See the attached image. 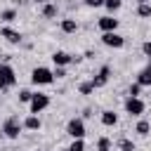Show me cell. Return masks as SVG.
Returning <instances> with one entry per match:
<instances>
[{
    "mask_svg": "<svg viewBox=\"0 0 151 151\" xmlns=\"http://www.w3.org/2000/svg\"><path fill=\"white\" fill-rule=\"evenodd\" d=\"M120 151H134V144L130 139H120Z\"/></svg>",
    "mask_w": 151,
    "mask_h": 151,
    "instance_id": "obj_24",
    "label": "cell"
},
{
    "mask_svg": "<svg viewBox=\"0 0 151 151\" xmlns=\"http://www.w3.org/2000/svg\"><path fill=\"white\" fill-rule=\"evenodd\" d=\"M31 97H33L31 90H21V92H19V101H31Z\"/></svg>",
    "mask_w": 151,
    "mask_h": 151,
    "instance_id": "obj_25",
    "label": "cell"
},
{
    "mask_svg": "<svg viewBox=\"0 0 151 151\" xmlns=\"http://www.w3.org/2000/svg\"><path fill=\"white\" fill-rule=\"evenodd\" d=\"M139 92H142V85H139V83L130 85V97H139Z\"/></svg>",
    "mask_w": 151,
    "mask_h": 151,
    "instance_id": "obj_26",
    "label": "cell"
},
{
    "mask_svg": "<svg viewBox=\"0 0 151 151\" xmlns=\"http://www.w3.org/2000/svg\"><path fill=\"white\" fill-rule=\"evenodd\" d=\"M24 127H26V130H40V118H38L35 113H31V116L24 120Z\"/></svg>",
    "mask_w": 151,
    "mask_h": 151,
    "instance_id": "obj_14",
    "label": "cell"
},
{
    "mask_svg": "<svg viewBox=\"0 0 151 151\" xmlns=\"http://www.w3.org/2000/svg\"><path fill=\"white\" fill-rule=\"evenodd\" d=\"M52 61H54V66H66V64H71V61H73V57H71L68 52L57 50V52L52 54Z\"/></svg>",
    "mask_w": 151,
    "mask_h": 151,
    "instance_id": "obj_10",
    "label": "cell"
},
{
    "mask_svg": "<svg viewBox=\"0 0 151 151\" xmlns=\"http://www.w3.org/2000/svg\"><path fill=\"white\" fill-rule=\"evenodd\" d=\"M61 31L64 33H76L78 31V21L76 19H64L61 21Z\"/></svg>",
    "mask_w": 151,
    "mask_h": 151,
    "instance_id": "obj_15",
    "label": "cell"
},
{
    "mask_svg": "<svg viewBox=\"0 0 151 151\" xmlns=\"http://www.w3.org/2000/svg\"><path fill=\"white\" fill-rule=\"evenodd\" d=\"M42 17H45V19H54V17H57V5H47V2H45Z\"/></svg>",
    "mask_w": 151,
    "mask_h": 151,
    "instance_id": "obj_17",
    "label": "cell"
},
{
    "mask_svg": "<svg viewBox=\"0 0 151 151\" xmlns=\"http://www.w3.org/2000/svg\"><path fill=\"white\" fill-rule=\"evenodd\" d=\"M99 28H101L104 33L116 31V28H118V19H113V17H101V19H99Z\"/></svg>",
    "mask_w": 151,
    "mask_h": 151,
    "instance_id": "obj_11",
    "label": "cell"
},
{
    "mask_svg": "<svg viewBox=\"0 0 151 151\" xmlns=\"http://www.w3.org/2000/svg\"><path fill=\"white\" fill-rule=\"evenodd\" d=\"M66 132L73 139H83L85 137V123H83V118H71L68 125H66Z\"/></svg>",
    "mask_w": 151,
    "mask_h": 151,
    "instance_id": "obj_4",
    "label": "cell"
},
{
    "mask_svg": "<svg viewBox=\"0 0 151 151\" xmlns=\"http://www.w3.org/2000/svg\"><path fill=\"white\" fill-rule=\"evenodd\" d=\"M0 35H2L7 42H12V45H19V42H21V33H19V31H14V28H9V26L0 28Z\"/></svg>",
    "mask_w": 151,
    "mask_h": 151,
    "instance_id": "obj_8",
    "label": "cell"
},
{
    "mask_svg": "<svg viewBox=\"0 0 151 151\" xmlns=\"http://www.w3.org/2000/svg\"><path fill=\"white\" fill-rule=\"evenodd\" d=\"M139 2H149V0H139Z\"/></svg>",
    "mask_w": 151,
    "mask_h": 151,
    "instance_id": "obj_31",
    "label": "cell"
},
{
    "mask_svg": "<svg viewBox=\"0 0 151 151\" xmlns=\"http://www.w3.org/2000/svg\"><path fill=\"white\" fill-rule=\"evenodd\" d=\"M97 151H111V139H109V137H99Z\"/></svg>",
    "mask_w": 151,
    "mask_h": 151,
    "instance_id": "obj_20",
    "label": "cell"
},
{
    "mask_svg": "<svg viewBox=\"0 0 151 151\" xmlns=\"http://www.w3.org/2000/svg\"><path fill=\"white\" fill-rule=\"evenodd\" d=\"M78 90H80V94H92L97 87H94V83L90 80V83H80V87H78Z\"/></svg>",
    "mask_w": 151,
    "mask_h": 151,
    "instance_id": "obj_21",
    "label": "cell"
},
{
    "mask_svg": "<svg viewBox=\"0 0 151 151\" xmlns=\"http://www.w3.org/2000/svg\"><path fill=\"white\" fill-rule=\"evenodd\" d=\"M137 83L142 85V87H149L151 85V68L146 66L144 71H139V76H137Z\"/></svg>",
    "mask_w": 151,
    "mask_h": 151,
    "instance_id": "obj_12",
    "label": "cell"
},
{
    "mask_svg": "<svg viewBox=\"0 0 151 151\" xmlns=\"http://www.w3.org/2000/svg\"><path fill=\"white\" fill-rule=\"evenodd\" d=\"M149 68H151V61H149Z\"/></svg>",
    "mask_w": 151,
    "mask_h": 151,
    "instance_id": "obj_32",
    "label": "cell"
},
{
    "mask_svg": "<svg viewBox=\"0 0 151 151\" xmlns=\"http://www.w3.org/2000/svg\"><path fill=\"white\" fill-rule=\"evenodd\" d=\"M64 151H71V149H64Z\"/></svg>",
    "mask_w": 151,
    "mask_h": 151,
    "instance_id": "obj_33",
    "label": "cell"
},
{
    "mask_svg": "<svg viewBox=\"0 0 151 151\" xmlns=\"http://www.w3.org/2000/svg\"><path fill=\"white\" fill-rule=\"evenodd\" d=\"M137 14H139V17H144V19H146V17H151V5H149V2H139Z\"/></svg>",
    "mask_w": 151,
    "mask_h": 151,
    "instance_id": "obj_19",
    "label": "cell"
},
{
    "mask_svg": "<svg viewBox=\"0 0 151 151\" xmlns=\"http://www.w3.org/2000/svg\"><path fill=\"white\" fill-rule=\"evenodd\" d=\"M85 5H87V7H101L104 0H85Z\"/></svg>",
    "mask_w": 151,
    "mask_h": 151,
    "instance_id": "obj_27",
    "label": "cell"
},
{
    "mask_svg": "<svg viewBox=\"0 0 151 151\" xmlns=\"http://www.w3.org/2000/svg\"><path fill=\"white\" fill-rule=\"evenodd\" d=\"M104 7L109 12H116V9H120V0H104Z\"/></svg>",
    "mask_w": 151,
    "mask_h": 151,
    "instance_id": "obj_22",
    "label": "cell"
},
{
    "mask_svg": "<svg viewBox=\"0 0 151 151\" xmlns=\"http://www.w3.org/2000/svg\"><path fill=\"white\" fill-rule=\"evenodd\" d=\"M21 127H24V123H21L17 116H9V118L2 123V132H5V137H9V139H17L19 132H21Z\"/></svg>",
    "mask_w": 151,
    "mask_h": 151,
    "instance_id": "obj_2",
    "label": "cell"
},
{
    "mask_svg": "<svg viewBox=\"0 0 151 151\" xmlns=\"http://www.w3.org/2000/svg\"><path fill=\"white\" fill-rule=\"evenodd\" d=\"M64 76H66L64 66H57V68H54V78H64Z\"/></svg>",
    "mask_w": 151,
    "mask_h": 151,
    "instance_id": "obj_29",
    "label": "cell"
},
{
    "mask_svg": "<svg viewBox=\"0 0 151 151\" xmlns=\"http://www.w3.org/2000/svg\"><path fill=\"white\" fill-rule=\"evenodd\" d=\"M101 123H104L106 127H113V125L118 123V116H116L113 111H104V113H101Z\"/></svg>",
    "mask_w": 151,
    "mask_h": 151,
    "instance_id": "obj_13",
    "label": "cell"
},
{
    "mask_svg": "<svg viewBox=\"0 0 151 151\" xmlns=\"http://www.w3.org/2000/svg\"><path fill=\"white\" fill-rule=\"evenodd\" d=\"M109 76H111V68H109V66H101V68H99V73L92 78L94 87H104V85L109 83Z\"/></svg>",
    "mask_w": 151,
    "mask_h": 151,
    "instance_id": "obj_9",
    "label": "cell"
},
{
    "mask_svg": "<svg viewBox=\"0 0 151 151\" xmlns=\"http://www.w3.org/2000/svg\"><path fill=\"white\" fill-rule=\"evenodd\" d=\"M71 151H85V142L83 139H73V144L68 146Z\"/></svg>",
    "mask_w": 151,
    "mask_h": 151,
    "instance_id": "obj_23",
    "label": "cell"
},
{
    "mask_svg": "<svg viewBox=\"0 0 151 151\" xmlns=\"http://www.w3.org/2000/svg\"><path fill=\"white\" fill-rule=\"evenodd\" d=\"M31 113H40V111H45L47 106H50V97L47 94H40V92H35L33 97H31Z\"/></svg>",
    "mask_w": 151,
    "mask_h": 151,
    "instance_id": "obj_5",
    "label": "cell"
},
{
    "mask_svg": "<svg viewBox=\"0 0 151 151\" xmlns=\"http://www.w3.org/2000/svg\"><path fill=\"white\" fill-rule=\"evenodd\" d=\"M33 2H38V5H45V2H47V0H33Z\"/></svg>",
    "mask_w": 151,
    "mask_h": 151,
    "instance_id": "obj_30",
    "label": "cell"
},
{
    "mask_svg": "<svg viewBox=\"0 0 151 151\" xmlns=\"http://www.w3.org/2000/svg\"><path fill=\"white\" fill-rule=\"evenodd\" d=\"M31 80H33L35 85H50V83H54V71H50V68H45V66H38V68H33Z\"/></svg>",
    "mask_w": 151,
    "mask_h": 151,
    "instance_id": "obj_1",
    "label": "cell"
},
{
    "mask_svg": "<svg viewBox=\"0 0 151 151\" xmlns=\"http://www.w3.org/2000/svg\"><path fill=\"white\" fill-rule=\"evenodd\" d=\"M17 83V73L9 64H0V90H7Z\"/></svg>",
    "mask_w": 151,
    "mask_h": 151,
    "instance_id": "obj_3",
    "label": "cell"
},
{
    "mask_svg": "<svg viewBox=\"0 0 151 151\" xmlns=\"http://www.w3.org/2000/svg\"><path fill=\"white\" fill-rule=\"evenodd\" d=\"M144 101L139 99V97H127V101H125V111L130 113V116H142L144 113Z\"/></svg>",
    "mask_w": 151,
    "mask_h": 151,
    "instance_id": "obj_7",
    "label": "cell"
},
{
    "mask_svg": "<svg viewBox=\"0 0 151 151\" xmlns=\"http://www.w3.org/2000/svg\"><path fill=\"white\" fill-rule=\"evenodd\" d=\"M142 50H144V54H146V57L151 59V40H146V42L142 45Z\"/></svg>",
    "mask_w": 151,
    "mask_h": 151,
    "instance_id": "obj_28",
    "label": "cell"
},
{
    "mask_svg": "<svg viewBox=\"0 0 151 151\" xmlns=\"http://www.w3.org/2000/svg\"><path fill=\"white\" fill-rule=\"evenodd\" d=\"M101 42H104L106 47H113V50H120V47L125 45V38H123V35H118L116 31H109V33H104V35H101Z\"/></svg>",
    "mask_w": 151,
    "mask_h": 151,
    "instance_id": "obj_6",
    "label": "cell"
},
{
    "mask_svg": "<svg viewBox=\"0 0 151 151\" xmlns=\"http://www.w3.org/2000/svg\"><path fill=\"white\" fill-rule=\"evenodd\" d=\"M149 130H151V123H149V120H139V123H137V127H134V132H137V134H142V137H146V134H149Z\"/></svg>",
    "mask_w": 151,
    "mask_h": 151,
    "instance_id": "obj_16",
    "label": "cell"
},
{
    "mask_svg": "<svg viewBox=\"0 0 151 151\" xmlns=\"http://www.w3.org/2000/svg\"><path fill=\"white\" fill-rule=\"evenodd\" d=\"M14 19H17V9H5V12H0V21L9 24V21H14Z\"/></svg>",
    "mask_w": 151,
    "mask_h": 151,
    "instance_id": "obj_18",
    "label": "cell"
}]
</instances>
